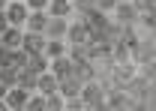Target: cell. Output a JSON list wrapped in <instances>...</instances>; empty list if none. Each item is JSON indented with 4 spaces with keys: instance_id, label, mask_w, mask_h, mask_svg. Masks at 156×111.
<instances>
[{
    "instance_id": "obj_11",
    "label": "cell",
    "mask_w": 156,
    "mask_h": 111,
    "mask_svg": "<svg viewBox=\"0 0 156 111\" xmlns=\"http://www.w3.org/2000/svg\"><path fill=\"white\" fill-rule=\"evenodd\" d=\"M42 48H45V36H42V33H27V30H24L21 51H24V54H42Z\"/></svg>"
},
{
    "instance_id": "obj_2",
    "label": "cell",
    "mask_w": 156,
    "mask_h": 111,
    "mask_svg": "<svg viewBox=\"0 0 156 111\" xmlns=\"http://www.w3.org/2000/svg\"><path fill=\"white\" fill-rule=\"evenodd\" d=\"M135 75H138V66H135L132 57H126V60H114V63H111V81H117L120 87H123L126 81H132Z\"/></svg>"
},
{
    "instance_id": "obj_1",
    "label": "cell",
    "mask_w": 156,
    "mask_h": 111,
    "mask_svg": "<svg viewBox=\"0 0 156 111\" xmlns=\"http://www.w3.org/2000/svg\"><path fill=\"white\" fill-rule=\"evenodd\" d=\"M78 96H81V102H84V111H102V102H105V90H102V84H99L96 78L84 81Z\"/></svg>"
},
{
    "instance_id": "obj_8",
    "label": "cell",
    "mask_w": 156,
    "mask_h": 111,
    "mask_svg": "<svg viewBox=\"0 0 156 111\" xmlns=\"http://www.w3.org/2000/svg\"><path fill=\"white\" fill-rule=\"evenodd\" d=\"M33 90L42 93V96H51V93H57V75H51L48 69H42L36 75V81H33Z\"/></svg>"
},
{
    "instance_id": "obj_13",
    "label": "cell",
    "mask_w": 156,
    "mask_h": 111,
    "mask_svg": "<svg viewBox=\"0 0 156 111\" xmlns=\"http://www.w3.org/2000/svg\"><path fill=\"white\" fill-rule=\"evenodd\" d=\"M42 54L48 57H60V54H69V45H66V39H45V48H42Z\"/></svg>"
},
{
    "instance_id": "obj_6",
    "label": "cell",
    "mask_w": 156,
    "mask_h": 111,
    "mask_svg": "<svg viewBox=\"0 0 156 111\" xmlns=\"http://www.w3.org/2000/svg\"><path fill=\"white\" fill-rule=\"evenodd\" d=\"M21 39H24V27H12V24H6V27L0 30V48H6V51H18V48H21Z\"/></svg>"
},
{
    "instance_id": "obj_9",
    "label": "cell",
    "mask_w": 156,
    "mask_h": 111,
    "mask_svg": "<svg viewBox=\"0 0 156 111\" xmlns=\"http://www.w3.org/2000/svg\"><path fill=\"white\" fill-rule=\"evenodd\" d=\"M72 69H75V60H72L69 54H60V57H51V60H48V72L57 75V78L69 75Z\"/></svg>"
},
{
    "instance_id": "obj_16",
    "label": "cell",
    "mask_w": 156,
    "mask_h": 111,
    "mask_svg": "<svg viewBox=\"0 0 156 111\" xmlns=\"http://www.w3.org/2000/svg\"><path fill=\"white\" fill-rule=\"evenodd\" d=\"M6 27V15H3V9H0V30Z\"/></svg>"
},
{
    "instance_id": "obj_15",
    "label": "cell",
    "mask_w": 156,
    "mask_h": 111,
    "mask_svg": "<svg viewBox=\"0 0 156 111\" xmlns=\"http://www.w3.org/2000/svg\"><path fill=\"white\" fill-rule=\"evenodd\" d=\"M24 6H27V9H45L48 0H24Z\"/></svg>"
},
{
    "instance_id": "obj_5",
    "label": "cell",
    "mask_w": 156,
    "mask_h": 111,
    "mask_svg": "<svg viewBox=\"0 0 156 111\" xmlns=\"http://www.w3.org/2000/svg\"><path fill=\"white\" fill-rule=\"evenodd\" d=\"M27 6H24V0H9L6 6H3V15H6V24H12V27H24V21H27Z\"/></svg>"
},
{
    "instance_id": "obj_12",
    "label": "cell",
    "mask_w": 156,
    "mask_h": 111,
    "mask_svg": "<svg viewBox=\"0 0 156 111\" xmlns=\"http://www.w3.org/2000/svg\"><path fill=\"white\" fill-rule=\"evenodd\" d=\"M45 12L54 15V18H69L72 15V0H48Z\"/></svg>"
},
{
    "instance_id": "obj_10",
    "label": "cell",
    "mask_w": 156,
    "mask_h": 111,
    "mask_svg": "<svg viewBox=\"0 0 156 111\" xmlns=\"http://www.w3.org/2000/svg\"><path fill=\"white\" fill-rule=\"evenodd\" d=\"M66 27H69V18H54L48 15V24H45V39H63L66 36Z\"/></svg>"
},
{
    "instance_id": "obj_7",
    "label": "cell",
    "mask_w": 156,
    "mask_h": 111,
    "mask_svg": "<svg viewBox=\"0 0 156 111\" xmlns=\"http://www.w3.org/2000/svg\"><path fill=\"white\" fill-rule=\"evenodd\" d=\"M45 24H48V12L45 9H30L27 21H24V30L27 33H45Z\"/></svg>"
},
{
    "instance_id": "obj_17",
    "label": "cell",
    "mask_w": 156,
    "mask_h": 111,
    "mask_svg": "<svg viewBox=\"0 0 156 111\" xmlns=\"http://www.w3.org/2000/svg\"><path fill=\"white\" fill-rule=\"evenodd\" d=\"M6 3H9V0H0V9H3V6H6Z\"/></svg>"
},
{
    "instance_id": "obj_3",
    "label": "cell",
    "mask_w": 156,
    "mask_h": 111,
    "mask_svg": "<svg viewBox=\"0 0 156 111\" xmlns=\"http://www.w3.org/2000/svg\"><path fill=\"white\" fill-rule=\"evenodd\" d=\"M108 15H111V21H114L117 27H129V24L138 18V9L132 6V0H120Z\"/></svg>"
},
{
    "instance_id": "obj_14",
    "label": "cell",
    "mask_w": 156,
    "mask_h": 111,
    "mask_svg": "<svg viewBox=\"0 0 156 111\" xmlns=\"http://www.w3.org/2000/svg\"><path fill=\"white\" fill-rule=\"evenodd\" d=\"M117 3H120V0H93V9H96V12H105V15H108V12L114 9Z\"/></svg>"
},
{
    "instance_id": "obj_4",
    "label": "cell",
    "mask_w": 156,
    "mask_h": 111,
    "mask_svg": "<svg viewBox=\"0 0 156 111\" xmlns=\"http://www.w3.org/2000/svg\"><path fill=\"white\" fill-rule=\"evenodd\" d=\"M27 96H30V90H27V87H21V84L6 87V93H3L6 111H24V105H27Z\"/></svg>"
}]
</instances>
